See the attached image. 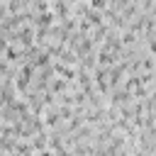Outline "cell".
<instances>
[{
    "label": "cell",
    "instance_id": "2",
    "mask_svg": "<svg viewBox=\"0 0 156 156\" xmlns=\"http://www.w3.org/2000/svg\"><path fill=\"white\" fill-rule=\"evenodd\" d=\"M41 156H51V151H41Z\"/></svg>",
    "mask_w": 156,
    "mask_h": 156
},
{
    "label": "cell",
    "instance_id": "1",
    "mask_svg": "<svg viewBox=\"0 0 156 156\" xmlns=\"http://www.w3.org/2000/svg\"><path fill=\"white\" fill-rule=\"evenodd\" d=\"M93 7H105V0H90Z\"/></svg>",
    "mask_w": 156,
    "mask_h": 156
}]
</instances>
